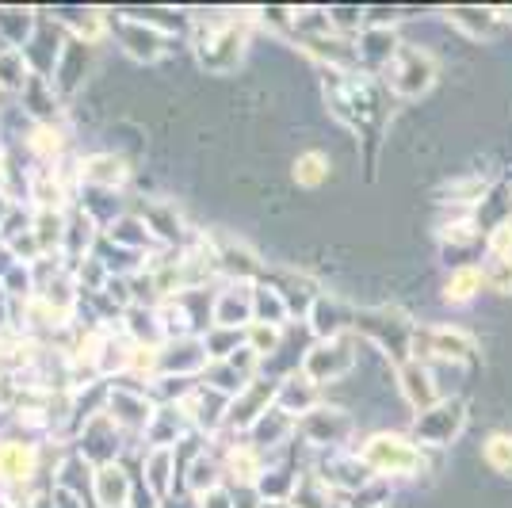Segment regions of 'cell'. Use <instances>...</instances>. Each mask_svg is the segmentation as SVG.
Listing matches in <instances>:
<instances>
[{
    "mask_svg": "<svg viewBox=\"0 0 512 508\" xmlns=\"http://www.w3.org/2000/svg\"><path fill=\"white\" fill-rule=\"evenodd\" d=\"M249 23L253 16H234V12H211V16H195L192 46L199 62L214 73H230L249 46Z\"/></svg>",
    "mask_w": 512,
    "mask_h": 508,
    "instance_id": "6da1fadb",
    "label": "cell"
},
{
    "mask_svg": "<svg viewBox=\"0 0 512 508\" xmlns=\"http://www.w3.org/2000/svg\"><path fill=\"white\" fill-rule=\"evenodd\" d=\"M360 463L379 478H413L425 470V447L398 432H375L360 444Z\"/></svg>",
    "mask_w": 512,
    "mask_h": 508,
    "instance_id": "7a4b0ae2",
    "label": "cell"
},
{
    "mask_svg": "<svg viewBox=\"0 0 512 508\" xmlns=\"http://www.w3.org/2000/svg\"><path fill=\"white\" fill-rule=\"evenodd\" d=\"M386 92L394 100H417L425 96L432 81H436V62L428 50H417V46H398V54L386 62L383 69Z\"/></svg>",
    "mask_w": 512,
    "mask_h": 508,
    "instance_id": "3957f363",
    "label": "cell"
},
{
    "mask_svg": "<svg viewBox=\"0 0 512 508\" xmlns=\"http://www.w3.org/2000/svg\"><path fill=\"white\" fill-rule=\"evenodd\" d=\"M360 360V337L356 333H341V337L314 340L306 352H302V375L325 386V382L344 379Z\"/></svg>",
    "mask_w": 512,
    "mask_h": 508,
    "instance_id": "277c9868",
    "label": "cell"
},
{
    "mask_svg": "<svg viewBox=\"0 0 512 508\" xmlns=\"http://www.w3.org/2000/svg\"><path fill=\"white\" fill-rule=\"evenodd\" d=\"M352 333L379 344L386 356H394L398 363L413 356V348H409L413 344V325L398 310H356Z\"/></svg>",
    "mask_w": 512,
    "mask_h": 508,
    "instance_id": "5b68a950",
    "label": "cell"
},
{
    "mask_svg": "<svg viewBox=\"0 0 512 508\" xmlns=\"http://www.w3.org/2000/svg\"><path fill=\"white\" fill-rule=\"evenodd\" d=\"M463 428H467V405L459 402V398H440L432 409L417 413L413 440L421 447H444V444H455Z\"/></svg>",
    "mask_w": 512,
    "mask_h": 508,
    "instance_id": "8992f818",
    "label": "cell"
},
{
    "mask_svg": "<svg viewBox=\"0 0 512 508\" xmlns=\"http://www.w3.org/2000/svg\"><path fill=\"white\" fill-rule=\"evenodd\" d=\"M111 27L119 35V46L127 50L134 62H157L169 50V31L165 27H153L142 16H115Z\"/></svg>",
    "mask_w": 512,
    "mask_h": 508,
    "instance_id": "52a82bcc",
    "label": "cell"
},
{
    "mask_svg": "<svg viewBox=\"0 0 512 508\" xmlns=\"http://www.w3.org/2000/svg\"><path fill=\"white\" fill-rule=\"evenodd\" d=\"M352 413L341 409V405H314L306 417H299V432L318 447H333L344 444L352 436Z\"/></svg>",
    "mask_w": 512,
    "mask_h": 508,
    "instance_id": "ba28073f",
    "label": "cell"
},
{
    "mask_svg": "<svg viewBox=\"0 0 512 508\" xmlns=\"http://www.w3.org/2000/svg\"><path fill=\"white\" fill-rule=\"evenodd\" d=\"M153 409H157V405H153L142 390H130V386L107 390L104 413L119 424V432H146L153 421Z\"/></svg>",
    "mask_w": 512,
    "mask_h": 508,
    "instance_id": "9c48e42d",
    "label": "cell"
},
{
    "mask_svg": "<svg viewBox=\"0 0 512 508\" xmlns=\"http://www.w3.org/2000/svg\"><path fill=\"white\" fill-rule=\"evenodd\" d=\"M77 180L81 188L88 191H104V195H115L119 188H127L130 180V161L119 157V153H92L77 165Z\"/></svg>",
    "mask_w": 512,
    "mask_h": 508,
    "instance_id": "30bf717a",
    "label": "cell"
},
{
    "mask_svg": "<svg viewBox=\"0 0 512 508\" xmlns=\"http://www.w3.org/2000/svg\"><path fill=\"white\" fill-rule=\"evenodd\" d=\"M398 386H402V398H406L417 413H425V409H432V405L444 398L440 382L432 375V363L417 360V356H409V360L398 363Z\"/></svg>",
    "mask_w": 512,
    "mask_h": 508,
    "instance_id": "8fae6325",
    "label": "cell"
},
{
    "mask_svg": "<svg viewBox=\"0 0 512 508\" xmlns=\"http://www.w3.org/2000/svg\"><path fill=\"white\" fill-rule=\"evenodd\" d=\"M119 424L111 421L107 413H96L92 421H85L81 428V455H85V463L92 466H107L115 463V455H119Z\"/></svg>",
    "mask_w": 512,
    "mask_h": 508,
    "instance_id": "7c38bea8",
    "label": "cell"
},
{
    "mask_svg": "<svg viewBox=\"0 0 512 508\" xmlns=\"http://www.w3.org/2000/svg\"><path fill=\"white\" fill-rule=\"evenodd\" d=\"M218 329H249L253 325V287L249 283H226L211 306Z\"/></svg>",
    "mask_w": 512,
    "mask_h": 508,
    "instance_id": "4fadbf2b",
    "label": "cell"
},
{
    "mask_svg": "<svg viewBox=\"0 0 512 508\" xmlns=\"http://www.w3.org/2000/svg\"><path fill=\"white\" fill-rule=\"evenodd\" d=\"M318 382L310 379V375H302V367H295V371H287L283 379L276 382V409H283L287 417H306L318 402Z\"/></svg>",
    "mask_w": 512,
    "mask_h": 508,
    "instance_id": "5bb4252c",
    "label": "cell"
},
{
    "mask_svg": "<svg viewBox=\"0 0 512 508\" xmlns=\"http://www.w3.org/2000/svg\"><path fill=\"white\" fill-rule=\"evenodd\" d=\"M92 497L100 508H130L134 486H130V474L119 463H107L92 470Z\"/></svg>",
    "mask_w": 512,
    "mask_h": 508,
    "instance_id": "9a60e30c",
    "label": "cell"
},
{
    "mask_svg": "<svg viewBox=\"0 0 512 508\" xmlns=\"http://www.w3.org/2000/svg\"><path fill=\"white\" fill-rule=\"evenodd\" d=\"M356 54H360V65H367V69H386V62L398 54V35H394V27H375V23H367L363 31H356Z\"/></svg>",
    "mask_w": 512,
    "mask_h": 508,
    "instance_id": "2e32d148",
    "label": "cell"
},
{
    "mask_svg": "<svg viewBox=\"0 0 512 508\" xmlns=\"http://www.w3.org/2000/svg\"><path fill=\"white\" fill-rule=\"evenodd\" d=\"M352 321H356V314H352L344 302H337V298H329V295H318V302L310 306V333L318 340L352 333Z\"/></svg>",
    "mask_w": 512,
    "mask_h": 508,
    "instance_id": "e0dca14e",
    "label": "cell"
},
{
    "mask_svg": "<svg viewBox=\"0 0 512 508\" xmlns=\"http://www.w3.org/2000/svg\"><path fill=\"white\" fill-rule=\"evenodd\" d=\"M88 50L92 46L81 43V39H65L62 46V54H58V65H54V73H50V85L58 88L62 96H69L73 88L81 85V77H85V69H88Z\"/></svg>",
    "mask_w": 512,
    "mask_h": 508,
    "instance_id": "ac0fdd59",
    "label": "cell"
},
{
    "mask_svg": "<svg viewBox=\"0 0 512 508\" xmlns=\"http://www.w3.org/2000/svg\"><path fill=\"white\" fill-rule=\"evenodd\" d=\"M27 153L35 157L39 169H54L65 153V130L58 123H31L27 127V138H23Z\"/></svg>",
    "mask_w": 512,
    "mask_h": 508,
    "instance_id": "d6986e66",
    "label": "cell"
},
{
    "mask_svg": "<svg viewBox=\"0 0 512 508\" xmlns=\"http://www.w3.org/2000/svg\"><path fill=\"white\" fill-rule=\"evenodd\" d=\"M295 428H299V421H295V417H287V413L276 409V402H272V409H268V413L249 428V436H253L249 444H253L260 455H264V451H276V447L287 444V436H295Z\"/></svg>",
    "mask_w": 512,
    "mask_h": 508,
    "instance_id": "ffe728a7",
    "label": "cell"
},
{
    "mask_svg": "<svg viewBox=\"0 0 512 508\" xmlns=\"http://www.w3.org/2000/svg\"><path fill=\"white\" fill-rule=\"evenodd\" d=\"M222 474L234 478L241 489L256 486L260 474H264V455H260L249 440H245V444H230V451L222 455Z\"/></svg>",
    "mask_w": 512,
    "mask_h": 508,
    "instance_id": "44dd1931",
    "label": "cell"
},
{
    "mask_svg": "<svg viewBox=\"0 0 512 508\" xmlns=\"http://www.w3.org/2000/svg\"><path fill=\"white\" fill-rule=\"evenodd\" d=\"M176 451L172 447H153L150 459H146V470H142V486L150 489L157 501L172 497V478H176Z\"/></svg>",
    "mask_w": 512,
    "mask_h": 508,
    "instance_id": "7402d4cb",
    "label": "cell"
},
{
    "mask_svg": "<svg viewBox=\"0 0 512 508\" xmlns=\"http://www.w3.org/2000/svg\"><path fill=\"white\" fill-rule=\"evenodd\" d=\"M291 508H344V493L341 489H333L321 474H310V478H302L295 493H291Z\"/></svg>",
    "mask_w": 512,
    "mask_h": 508,
    "instance_id": "603a6c76",
    "label": "cell"
},
{
    "mask_svg": "<svg viewBox=\"0 0 512 508\" xmlns=\"http://www.w3.org/2000/svg\"><path fill=\"white\" fill-rule=\"evenodd\" d=\"M482 287H486L482 268H474V264H459V268H451L448 283H444V302H448V306H470L474 298L482 295Z\"/></svg>",
    "mask_w": 512,
    "mask_h": 508,
    "instance_id": "cb8c5ba5",
    "label": "cell"
},
{
    "mask_svg": "<svg viewBox=\"0 0 512 508\" xmlns=\"http://www.w3.org/2000/svg\"><path fill=\"white\" fill-rule=\"evenodd\" d=\"M35 27H39V16H35V12L0 8V43L8 46V50H23V46L31 43Z\"/></svg>",
    "mask_w": 512,
    "mask_h": 508,
    "instance_id": "d4e9b609",
    "label": "cell"
},
{
    "mask_svg": "<svg viewBox=\"0 0 512 508\" xmlns=\"http://www.w3.org/2000/svg\"><path fill=\"white\" fill-rule=\"evenodd\" d=\"M448 23L459 31V35H467V39H490L493 31H497V23H501V12H482V8H451L448 12Z\"/></svg>",
    "mask_w": 512,
    "mask_h": 508,
    "instance_id": "484cf974",
    "label": "cell"
},
{
    "mask_svg": "<svg viewBox=\"0 0 512 508\" xmlns=\"http://www.w3.org/2000/svg\"><path fill=\"white\" fill-rule=\"evenodd\" d=\"M329 172H333V165H329V157L321 153V149H306V153H299L295 157V165H291V176H295V184L306 191H318L325 180H329Z\"/></svg>",
    "mask_w": 512,
    "mask_h": 508,
    "instance_id": "4316f807",
    "label": "cell"
},
{
    "mask_svg": "<svg viewBox=\"0 0 512 508\" xmlns=\"http://www.w3.org/2000/svg\"><path fill=\"white\" fill-rule=\"evenodd\" d=\"M35 73H31V65L23 58V50H8V46H0V92L8 96V92H23V85L31 81Z\"/></svg>",
    "mask_w": 512,
    "mask_h": 508,
    "instance_id": "83f0119b",
    "label": "cell"
},
{
    "mask_svg": "<svg viewBox=\"0 0 512 508\" xmlns=\"http://www.w3.org/2000/svg\"><path fill=\"white\" fill-rule=\"evenodd\" d=\"M142 222H146V230L153 233V241H161V245L176 241V237H180V230H184V222H180V211H172L169 203H150Z\"/></svg>",
    "mask_w": 512,
    "mask_h": 508,
    "instance_id": "f1b7e54d",
    "label": "cell"
},
{
    "mask_svg": "<svg viewBox=\"0 0 512 508\" xmlns=\"http://www.w3.org/2000/svg\"><path fill=\"white\" fill-rule=\"evenodd\" d=\"M482 459L497 474H512V432H490L486 444H482Z\"/></svg>",
    "mask_w": 512,
    "mask_h": 508,
    "instance_id": "f546056e",
    "label": "cell"
},
{
    "mask_svg": "<svg viewBox=\"0 0 512 508\" xmlns=\"http://www.w3.org/2000/svg\"><path fill=\"white\" fill-rule=\"evenodd\" d=\"M245 344L256 352V360H260V356H276L279 344H283V329H279V325H260V321H253V325L245 329Z\"/></svg>",
    "mask_w": 512,
    "mask_h": 508,
    "instance_id": "4dcf8cb0",
    "label": "cell"
},
{
    "mask_svg": "<svg viewBox=\"0 0 512 508\" xmlns=\"http://www.w3.org/2000/svg\"><path fill=\"white\" fill-rule=\"evenodd\" d=\"M478 268H482L486 287L512 295V256H486V264H478Z\"/></svg>",
    "mask_w": 512,
    "mask_h": 508,
    "instance_id": "1f68e13d",
    "label": "cell"
},
{
    "mask_svg": "<svg viewBox=\"0 0 512 508\" xmlns=\"http://www.w3.org/2000/svg\"><path fill=\"white\" fill-rule=\"evenodd\" d=\"M486 256H512V218H501L486 237Z\"/></svg>",
    "mask_w": 512,
    "mask_h": 508,
    "instance_id": "d6a6232c",
    "label": "cell"
},
{
    "mask_svg": "<svg viewBox=\"0 0 512 508\" xmlns=\"http://www.w3.org/2000/svg\"><path fill=\"white\" fill-rule=\"evenodd\" d=\"M50 493H54V508H85V501H81V497H77V493H69V489H50Z\"/></svg>",
    "mask_w": 512,
    "mask_h": 508,
    "instance_id": "836d02e7",
    "label": "cell"
},
{
    "mask_svg": "<svg viewBox=\"0 0 512 508\" xmlns=\"http://www.w3.org/2000/svg\"><path fill=\"white\" fill-rule=\"evenodd\" d=\"M234 508H264V501H260V493H253V489H241L234 497Z\"/></svg>",
    "mask_w": 512,
    "mask_h": 508,
    "instance_id": "e575fe53",
    "label": "cell"
},
{
    "mask_svg": "<svg viewBox=\"0 0 512 508\" xmlns=\"http://www.w3.org/2000/svg\"><path fill=\"white\" fill-rule=\"evenodd\" d=\"M0 111H4V92H0Z\"/></svg>",
    "mask_w": 512,
    "mask_h": 508,
    "instance_id": "d590c367",
    "label": "cell"
}]
</instances>
